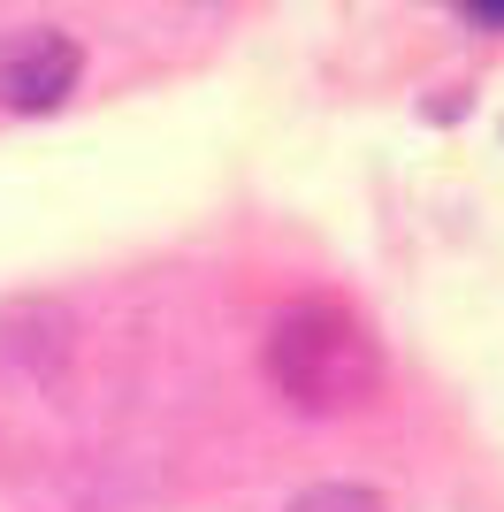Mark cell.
<instances>
[{
  "label": "cell",
  "instance_id": "cell-4",
  "mask_svg": "<svg viewBox=\"0 0 504 512\" xmlns=\"http://www.w3.org/2000/svg\"><path fill=\"white\" fill-rule=\"evenodd\" d=\"M482 8H489V16H504V0H482Z\"/></svg>",
  "mask_w": 504,
  "mask_h": 512
},
{
  "label": "cell",
  "instance_id": "cell-1",
  "mask_svg": "<svg viewBox=\"0 0 504 512\" xmlns=\"http://www.w3.org/2000/svg\"><path fill=\"white\" fill-rule=\"evenodd\" d=\"M260 367L283 406L298 413H359L375 406L382 383H390V360H382L375 329L352 314L344 299H298L268 321V344H260Z\"/></svg>",
  "mask_w": 504,
  "mask_h": 512
},
{
  "label": "cell",
  "instance_id": "cell-3",
  "mask_svg": "<svg viewBox=\"0 0 504 512\" xmlns=\"http://www.w3.org/2000/svg\"><path fill=\"white\" fill-rule=\"evenodd\" d=\"M283 512H390V497L367 490V482H314V490H298Z\"/></svg>",
  "mask_w": 504,
  "mask_h": 512
},
{
  "label": "cell",
  "instance_id": "cell-2",
  "mask_svg": "<svg viewBox=\"0 0 504 512\" xmlns=\"http://www.w3.org/2000/svg\"><path fill=\"white\" fill-rule=\"evenodd\" d=\"M84 77V46L54 23H23L0 39V107L8 115H54Z\"/></svg>",
  "mask_w": 504,
  "mask_h": 512
}]
</instances>
